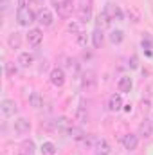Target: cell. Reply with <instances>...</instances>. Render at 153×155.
Listing matches in <instances>:
<instances>
[{"instance_id":"6da1fadb","label":"cell","mask_w":153,"mask_h":155,"mask_svg":"<svg viewBox=\"0 0 153 155\" xmlns=\"http://www.w3.org/2000/svg\"><path fill=\"white\" fill-rule=\"evenodd\" d=\"M16 20H18V24H20V25L29 27L31 24H34V22H36V15H34V11H33L31 7L22 5V7H18V9H16Z\"/></svg>"},{"instance_id":"cb8c5ba5","label":"cell","mask_w":153,"mask_h":155,"mask_svg":"<svg viewBox=\"0 0 153 155\" xmlns=\"http://www.w3.org/2000/svg\"><path fill=\"white\" fill-rule=\"evenodd\" d=\"M90 5H83L81 9H79V22L83 24V22H88L90 20Z\"/></svg>"},{"instance_id":"4316f807","label":"cell","mask_w":153,"mask_h":155,"mask_svg":"<svg viewBox=\"0 0 153 155\" xmlns=\"http://www.w3.org/2000/svg\"><path fill=\"white\" fill-rule=\"evenodd\" d=\"M76 41H77V45H81V47H86V33H85V31L77 33V35H76Z\"/></svg>"},{"instance_id":"d4e9b609","label":"cell","mask_w":153,"mask_h":155,"mask_svg":"<svg viewBox=\"0 0 153 155\" xmlns=\"http://www.w3.org/2000/svg\"><path fill=\"white\" fill-rule=\"evenodd\" d=\"M128 16H130V20H132V22H135V24L141 20V13H139L135 7H130V9H128Z\"/></svg>"},{"instance_id":"30bf717a","label":"cell","mask_w":153,"mask_h":155,"mask_svg":"<svg viewBox=\"0 0 153 155\" xmlns=\"http://www.w3.org/2000/svg\"><path fill=\"white\" fill-rule=\"evenodd\" d=\"M29 130H31V123H29L27 119L20 117V119L15 121V132H16V134L24 135V134H29Z\"/></svg>"},{"instance_id":"52a82bcc","label":"cell","mask_w":153,"mask_h":155,"mask_svg":"<svg viewBox=\"0 0 153 155\" xmlns=\"http://www.w3.org/2000/svg\"><path fill=\"white\" fill-rule=\"evenodd\" d=\"M52 128L58 130V132H61V134H69V130H70V121L63 116L56 117V119L52 121Z\"/></svg>"},{"instance_id":"3957f363","label":"cell","mask_w":153,"mask_h":155,"mask_svg":"<svg viewBox=\"0 0 153 155\" xmlns=\"http://www.w3.org/2000/svg\"><path fill=\"white\" fill-rule=\"evenodd\" d=\"M96 85H97V78H96V74L92 71H88V72L83 74V78H81V88L83 90H86V92L88 90H94Z\"/></svg>"},{"instance_id":"5bb4252c","label":"cell","mask_w":153,"mask_h":155,"mask_svg":"<svg viewBox=\"0 0 153 155\" xmlns=\"http://www.w3.org/2000/svg\"><path fill=\"white\" fill-rule=\"evenodd\" d=\"M110 24H112V18H110L108 11L105 9V11L99 13V16H97V27H99V29H105V27H108Z\"/></svg>"},{"instance_id":"8992f818","label":"cell","mask_w":153,"mask_h":155,"mask_svg":"<svg viewBox=\"0 0 153 155\" xmlns=\"http://www.w3.org/2000/svg\"><path fill=\"white\" fill-rule=\"evenodd\" d=\"M52 20H54V16H52V13L49 11V9H40L38 15H36V22H40L43 27H49V25H52Z\"/></svg>"},{"instance_id":"7c38bea8","label":"cell","mask_w":153,"mask_h":155,"mask_svg":"<svg viewBox=\"0 0 153 155\" xmlns=\"http://www.w3.org/2000/svg\"><path fill=\"white\" fill-rule=\"evenodd\" d=\"M139 135H141V137H151V135H153V124H151V121L144 119V121L139 124Z\"/></svg>"},{"instance_id":"ac0fdd59","label":"cell","mask_w":153,"mask_h":155,"mask_svg":"<svg viewBox=\"0 0 153 155\" xmlns=\"http://www.w3.org/2000/svg\"><path fill=\"white\" fill-rule=\"evenodd\" d=\"M18 63H20L22 67H31V65L34 63V56H33L31 52H22V54L18 56Z\"/></svg>"},{"instance_id":"4fadbf2b","label":"cell","mask_w":153,"mask_h":155,"mask_svg":"<svg viewBox=\"0 0 153 155\" xmlns=\"http://www.w3.org/2000/svg\"><path fill=\"white\" fill-rule=\"evenodd\" d=\"M70 139H74V141H83L85 137H86V134L83 132V128L81 126H70V130H69V134H67Z\"/></svg>"},{"instance_id":"4dcf8cb0","label":"cell","mask_w":153,"mask_h":155,"mask_svg":"<svg viewBox=\"0 0 153 155\" xmlns=\"http://www.w3.org/2000/svg\"><path fill=\"white\" fill-rule=\"evenodd\" d=\"M86 119H88L86 110H85V108H79V110H77V121H79V123H86Z\"/></svg>"},{"instance_id":"ffe728a7","label":"cell","mask_w":153,"mask_h":155,"mask_svg":"<svg viewBox=\"0 0 153 155\" xmlns=\"http://www.w3.org/2000/svg\"><path fill=\"white\" fill-rule=\"evenodd\" d=\"M29 105L34 107V108H41V107H43V97H41V94L33 92V94L29 96Z\"/></svg>"},{"instance_id":"d6986e66","label":"cell","mask_w":153,"mask_h":155,"mask_svg":"<svg viewBox=\"0 0 153 155\" xmlns=\"http://www.w3.org/2000/svg\"><path fill=\"white\" fill-rule=\"evenodd\" d=\"M106 11H108V15H110V18H112V20H117V22H121V20H122V11L119 9V5H108V7H106Z\"/></svg>"},{"instance_id":"9a60e30c","label":"cell","mask_w":153,"mask_h":155,"mask_svg":"<svg viewBox=\"0 0 153 155\" xmlns=\"http://www.w3.org/2000/svg\"><path fill=\"white\" fill-rule=\"evenodd\" d=\"M103 41H105V35H103V29L96 27V29H94V33H92V43H94V47H96V49H99V47L103 45Z\"/></svg>"},{"instance_id":"f546056e","label":"cell","mask_w":153,"mask_h":155,"mask_svg":"<svg viewBox=\"0 0 153 155\" xmlns=\"http://www.w3.org/2000/svg\"><path fill=\"white\" fill-rule=\"evenodd\" d=\"M141 43H142V47H144V49L148 51V54H150V49H151V45H153L151 38H150L148 35H144V38H142V41H141Z\"/></svg>"},{"instance_id":"1f68e13d","label":"cell","mask_w":153,"mask_h":155,"mask_svg":"<svg viewBox=\"0 0 153 155\" xmlns=\"http://www.w3.org/2000/svg\"><path fill=\"white\" fill-rule=\"evenodd\" d=\"M5 72H7V76L9 78H13V76H16V67H13V65H5Z\"/></svg>"},{"instance_id":"7402d4cb","label":"cell","mask_w":153,"mask_h":155,"mask_svg":"<svg viewBox=\"0 0 153 155\" xmlns=\"http://www.w3.org/2000/svg\"><path fill=\"white\" fill-rule=\"evenodd\" d=\"M40 152H41V155H56V146H54V143L47 141V143L41 144Z\"/></svg>"},{"instance_id":"603a6c76","label":"cell","mask_w":153,"mask_h":155,"mask_svg":"<svg viewBox=\"0 0 153 155\" xmlns=\"http://www.w3.org/2000/svg\"><path fill=\"white\" fill-rule=\"evenodd\" d=\"M108 38H110V41H112L114 45H119V43L124 40V33L117 29V31H112V33H110V36H108Z\"/></svg>"},{"instance_id":"277c9868","label":"cell","mask_w":153,"mask_h":155,"mask_svg":"<svg viewBox=\"0 0 153 155\" xmlns=\"http://www.w3.org/2000/svg\"><path fill=\"white\" fill-rule=\"evenodd\" d=\"M0 110L5 117H13L16 112H18V107L15 103V99H4L2 105H0Z\"/></svg>"},{"instance_id":"d590c367","label":"cell","mask_w":153,"mask_h":155,"mask_svg":"<svg viewBox=\"0 0 153 155\" xmlns=\"http://www.w3.org/2000/svg\"><path fill=\"white\" fill-rule=\"evenodd\" d=\"M18 155H27V153H18Z\"/></svg>"},{"instance_id":"2e32d148","label":"cell","mask_w":153,"mask_h":155,"mask_svg":"<svg viewBox=\"0 0 153 155\" xmlns=\"http://www.w3.org/2000/svg\"><path fill=\"white\" fill-rule=\"evenodd\" d=\"M96 153L97 155H110V144L105 139L96 141Z\"/></svg>"},{"instance_id":"7a4b0ae2","label":"cell","mask_w":153,"mask_h":155,"mask_svg":"<svg viewBox=\"0 0 153 155\" xmlns=\"http://www.w3.org/2000/svg\"><path fill=\"white\" fill-rule=\"evenodd\" d=\"M52 5L54 9L58 11L60 16H70L72 13V0H52Z\"/></svg>"},{"instance_id":"8fae6325","label":"cell","mask_w":153,"mask_h":155,"mask_svg":"<svg viewBox=\"0 0 153 155\" xmlns=\"http://www.w3.org/2000/svg\"><path fill=\"white\" fill-rule=\"evenodd\" d=\"M121 108H122V97H121V94H112L110 99H108V110L119 112Z\"/></svg>"},{"instance_id":"e575fe53","label":"cell","mask_w":153,"mask_h":155,"mask_svg":"<svg viewBox=\"0 0 153 155\" xmlns=\"http://www.w3.org/2000/svg\"><path fill=\"white\" fill-rule=\"evenodd\" d=\"M2 11H7V0H2Z\"/></svg>"},{"instance_id":"e0dca14e","label":"cell","mask_w":153,"mask_h":155,"mask_svg":"<svg viewBox=\"0 0 153 155\" xmlns=\"http://www.w3.org/2000/svg\"><path fill=\"white\" fill-rule=\"evenodd\" d=\"M132 87H133L132 78H128V76H122L121 79H119V83H117L119 92H130V90H132Z\"/></svg>"},{"instance_id":"f1b7e54d","label":"cell","mask_w":153,"mask_h":155,"mask_svg":"<svg viewBox=\"0 0 153 155\" xmlns=\"http://www.w3.org/2000/svg\"><path fill=\"white\" fill-rule=\"evenodd\" d=\"M67 69L72 72H77V61L74 58H67Z\"/></svg>"},{"instance_id":"44dd1931","label":"cell","mask_w":153,"mask_h":155,"mask_svg":"<svg viewBox=\"0 0 153 155\" xmlns=\"http://www.w3.org/2000/svg\"><path fill=\"white\" fill-rule=\"evenodd\" d=\"M7 43H9L11 49H18L20 43H22V36H20V33H11L9 38H7Z\"/></svg>"},{"instance_id":"5b68a950","label":"cell","mask_w":153,"mask_h":155,"mask_svg":"<svg viewBox=\"0 0 153 155\" xmlns=\"http://www.w3.org/2000/svg\"><path fill=\"white\" fill-rule=\"evenodd\" d=\"M49 78H50V83H52L54 87H58V88L65 85V72H63V69H60V67L52 69Z\"/></svg>"},{"instance_id":"9c48e42d","label":"cell","mask_w":153,"mask_h":155,"mask_svg":"<svg viewBox=\"0 0 153 155\" xmlns=\"http://www.w3.org/2000/svg\"><path fill=\"white\" fill-rule=\"evenodd\" d=\"M137 144H139V137H137V135L126 134V135L122 137V146H124L128 152H133V150L137 148Z\"/></svg>"},{"instance_id":"83f0119b","label":"cell","mask_w":153,"mask_h":155,"mask_svg":"<svg viewBox=\"0 0 153 155\" xmlns=\"http://www.w3.org/2000/svg\"><path fill=\"white\" fill-rule=\"evenodd\" d=\"M67 27H69V31H70V33H74V35L81 33V22H70Z\"/></svg>"},{"instance_id":"836d02e7","label":"cell","mask_w":153,"mask_h":155,"mask_svg":"<svg viewBox=\"0 0 153 155\" xmlns=\"http://www.w3.org/2000/svg\"><path fill=\"white\" fill-rule=\"evenodd\" d=\"M92 141H94V137H92V135H86V137L83 139V143H85V146H92Z\"/></svg>"},{"instance_id":"484cf974","label":"cell","mask_w":153,"mask_h":155,"mask_svg":"<svg viewBox=\"0 0 153 155\" xmlns=\"http://www.w3.org/2000/svg\"><path fill=\"white\" fill-rule=\"evenodd\" d=\"M22 148H24V153L33 155V152H34V143H33V141H24Z\"/></svg>"},{"instance_id":"ba28073f","label":"cell","mask_w":153,"mask_h":155,"mask_svg":"<svg viewBox=\"0 0 153 155\" xmlns=\"http://www.w3.org/2000/svg\"><path fill=\"white\" fill-rule=\"evenodd\" d=\"M41 38H43L41 29H38V27L29 29V33H27V43H29V45H33V47L40 45V43H41Z\"/></svg>"},{"instance_id":"d6a6232c","label":"cell","mask_w":153,"mask_h":155,"mask_svg":"<svg viewBox=\"0 0 153 155\" xmlns=\"http://www.w3.org/2000/svg\"><path fill=\"white\" fill-rule=\"evenodd\" d=\"M137 61H139V60H137V56H132V58H130V67H132V69H137V67H139V63H137Z\"/></svg>"}]
</instances>
